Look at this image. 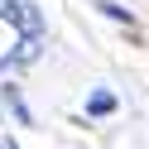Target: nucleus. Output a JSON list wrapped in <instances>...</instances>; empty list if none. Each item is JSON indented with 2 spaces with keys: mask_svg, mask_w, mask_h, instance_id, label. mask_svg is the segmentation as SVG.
<instances>
[{
  "mask_svg": "<svg viewBox=\"0 0 149 149\" xmlns=\"http://www.w3.org/2000/svg\"><path fill=\"white\" fill-rule=\"evenodd\" d=\"M0 19H10L24 39H39V29H43V15L34 5H24V0H0Z\"/></svg>",
  "mask_w": 149,
  "mask_h": 149,
  "instance_id": "1",
  "label": "nucleus"
},
{
  "mask_svg": "<svg viewBox=\"0 0 149 149\" xmlns=\"http://www.w3.org/2000/svg\"><path fill=\"white\" fill-rule=\"evenodd\" d=\"M111 106H116V96H111V91H96V96L87 101V111H91V116H106Z\"/></svg>",
  "mask_w": 149,
  "mask_h": 149,
  "instance_id": "2",
  "label": "nucleus"
},
{
  "mask_svg": "<svg viewBox=\"0 0 149 149\" xmlns=\"http://www.w3.org/2000/svg\"><path fill=\"white\" fill-rule=\"evenodd\" d=\"M15 58H19V63H34V58H39V39H24V43H19V53H15Z\"/></svg>",
  "mask_w": 149,
  "mask_h": 149,
  "instance_id": "3",
  "label": "nucleus"
},
{
  "mask_svg": "<svg viewBox=\"0 0 149 149\" xmlns=\"http://www.w3.org/2000/svg\"><path fill=\"white\" fill-rule=\"evenodd\" d=\"M0 149H19V144H15V139H0Z\"/></svg>",
  "mask_w": 149,
  "mask_h": 149,
  "instance_id": "4",
  "label": "nucleus"
}]
</instances>
